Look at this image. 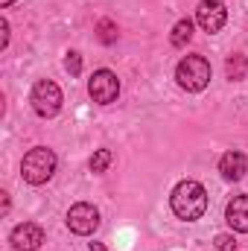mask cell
I'll return each instance as SVG.
<instances>
[{
    "instance_id": "obj_1",
    "label": "cell",
    "mask_w": 248,
    "mask_h": 251,
    "mask_svg": "<svg viewBox=\"0 0 248 251\" xmlns=\"http://www.w3.org/2000/svg\"><path fill=\"white\" fill-rule=\"evenodd\" d=\"M170 204H173V213H175L178 219L196 222V219H201L204 210H207V193H204V187H201L198 181L187 178L181 184H175L173 196H170Z\"/></svg>"
},
{
    "instance_id": "obj_2",
    "label": "cell",
    "mask_w": 248,
    "mask_h": 251,
    "mask_svg": "<svg viewBox=\"0 0 248 251\" xmlns=\"http://www.w3.org/2000/svg\"><path fill=\"white\" fill-rule=\"evenodd\" d=\"M56 173V152L47 146H35L21 161V176L26 184H47Z\"/></svg>"
},
{
    "instance_id": "obj_3",
    "label": "cell",
    "mask_w": 248,
    "mask_h": 251,
    "mask_svg": "<svg viewBox=\"0 0 248 251\" xmlns=\"http://www.w3.org/2000/svg\"><path fill=\"white\" fill-rule=\"evenodd\" d=\"M175 79H178V85L190 91V94H198V91H204L207 88V82H210V62L204 59V56H184L178 67H175Z\"/></svg>"
},
{
    "instance_id": "obj_4",
    "label": "cell",
    "mask_w": 248,
    "mask_h": 251,
    "mask_svg": "<svg viewBox=\"0 0 248 251\" xmlns=\"http://www.w3.org/2000/svg\"><path fill=\"white\" fill-rule=\"evenodd\" d=\"M29 102H32V108H35V114H38V117H56V114H59V108H62V91H59V85H56V82L41 79V82H35V85H32Z\"/></svg>"
},
{
    "instance_id": "obj_5",
    "label": "cell",
    "mask_w": 248,
    "mask_h": 251,
    "mask_svg": "<svg viewBox=\"0 0 248 251\" xmlns=\"http://www.w3.org/2000/svg\"><path fill=\"white\" fill-rule=\"evenodd\" d=\"M88 94H91V100L94 102H99V105H111L117 97H120V79H117V73H111V70H97L94 76H91V82H88Z\"/></svg>"
},
{
    "instance_id": "obj_6",
    "label": "cell",
    "mask_w": 248,
    "mask_h": 251,
    "mask_svg": "<svg viewBox=\"0 0 248 251\" xmlns=\"http://www.w3.org/2000/svg\"><path fill=\"white\" fill-rule=\"evenodd\" d=\"M67 228L79 237H88L99 228V210L88 201H76L70 210H67Z\"/></svg>"
},
{
    "instance_id": "obj_7",
    "label": "cell",
    "mask_w": 248,
    "mask_h": 251,
    "mask_svg": "<svg viewBox=\"0 0 248 251\" xmlns=\"http://www.w3.org/2000/svg\"><path fill=\"white\" fill-rule=\"evenodd\" d=\"M196 21H198V26L204 29V32H219L222 26H225V21H228V9L219 3V0H201L198 3V9H196Z\"/></svg>"
},
{
    "instance_id": "obj_8",
    "label": "cell",
    "mask_w": 248,
    "mask_h": 251,
    "mask_svg": "<svg viewBox=\"0 0 248 251\" xmlns=\"http://www.w3.org/2000/svg\"><path fill=\"white\" fill-rule=\"evenodd\" d=\"M44 243V228L35 222H21L12 231V246L15 251H38Z\"/></svg>"
},
{
    "instance_id": "obj_9",
    "label": "cell",
    "mask_w": 248,
    "mask_h": 251,
    "mask_svg": "<svg viewBox=\"0 0 248 251\" xmlns=\"http://www.w3.org/2000/svg\"><path fill=\"white\" fill-rule=\"evenodd\" d=\"M225 219L234 231L248 234V196H234L225 207Z\"/></svg>"
},
{
    "instance_id": "obj_10",
    "label": "cell",
    "mask_w": 248,
    "mask_h": 251,
    "mask_svg": "<svg viewBox=\"0 0 248 251\" xmlns=\"http://www.w3.org/2000/svg\"><path fill=\"white\" fill-rule=\"evenodd\" d=\"M219 173L228 181H240L246 176V155L243 152H225L219 158Z\"/></svg>"
},
{
    "instance_id": "obj_11",
    "label": "cell",
    "mask_w": 248,
    "mask_h": 251,
    "mask_svg": "<svg viewBox=\"0 0 248 251\" xmlns=\"http://www.w3.org/2000/svg\"><path fill=\"white\" fill-rule=\"evenodd\" d=\"M225 73H228V79L231 82H240V79H246L248 73V59L243 53H234V56H228V62H225Z\"/></svg>"
},
{
    "instance_id": "obj_12",
    "label": "cell",
    "mask_w": 248,
    "mask_h": 251,
    "mask_svg": "<svg viewBox=\"0 0 248 251\" xmlns=\"http://www.w3.org/2000/svg\"><path fill=\"white\" fill-rule=\"evenodd\" d=\"M190 38H193V21H190V18H181V21L173 26L170 41H173V47H187Z\"/></svg>"
},
{
    "instance_id": "obj_13",
    "label": "cell",
    "mask_w": 248,
    "mask_h": 251,
    "mask_svg": "<svg viewBox=\"0 0 248 251\" xmlns=\"http://www.w3.org/2000/svg\"><path fill=\"white\" fill-rule=\"evenodd\" d=\"M117 24L114 21H108V18H102V21H97V38L102 41V44H114L117 41Z\"/></svg>"
},
{
    "instance_id": "obj_14",
    "label": "cell",
    "mask_w": 248,
    "mask_h": 251,
    "mask_svg": "<svg viewBox=\"0 0 248 251\" xmlns=\"http://www.w3.org/2000/svg\"><path fill=\"white\" fill-rule=\"evenodd\" d=\"M114 161V152L111 149H97L94 158H91V173H105Z\"/></svg>"
},
{
    "instance_id": "obj_15",
    "label": "cell",
    "mask_w": 248,
    "mask_h": 251,
    "mask_svg": "<svg viewBox=\"0 0 248 251\" xmlns=\"http://www.w3.org/2000/svg\"><path fill=\"white\" fill-rule=\"evenodd\" d=\"M64 67H67V73H70V76H79V73H82V56L70 50V53H67V59H64Z\"/></svg>"
},
{
    "instance_id": "obj_16",
    "label": "cell",
    "mask_w": 248,
    "mask_h": 251,
    "mask_svg": "<svg viewBox=\"0 0 248 251\" xmlns=\"http://www.w3.org/2000/svg\"><path fill=\"white\" fill-rule=\"evenodd\" d=\"M216 249L219 251H234L237 249V240L228 237V234H219V237H216Z\"/></svg>"
},
{
    "instance_id": "obj_17",
    "label": "cell",
    "mask_w": 248,
    "mask_h": 251,
    "mask_svg": "<svg viewBox=\"0 0 248 251\" xmlns=\"http://www.w3.org/2000/svg\"><path fill=\"white\" fill-rule=\"evenodd\" d=\"M0 32H3V38H0V47H6V44H9V24H6V21H0Z\"/></svg>"
},
{
    "instance_id": "obj_18",
    "label": "cell",
    "mask_w": 248,
    "mask_h": 251,
    "mask_svg": "<svg viewBox=\"0 0 248 251\" xmlns=\"http://www.w3.org/2000/svg\"><path fill=\"white\" fill-rule=\"evenodd\" d=\"M91 251H105V249H102L99 243H91Z\"/></svg>"
},
{
    "instance_id": "obj_19",
    "label": "cell",
    "mask_w": 248,
    "mask_h": 251,
    "mask_svg": "<svg viewBox=\"0 0 248 251\" xmlns=\"http://www.w3.org/2000/svg\"><path fill=\"white\" fill-rule=\"evenodd\" d=\"M12 3H15V0H0V6H12Z\"/></svg>"
}]
</instances>
